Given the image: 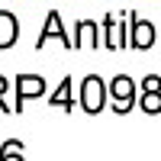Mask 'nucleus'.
Segmentation results:
<instances>
[{
	"mask_svg": "<svg viewBox=\"0 0 161 161\" xmlns=\"http://www.w3.org/2000/svg\"><path fill=\"white\" fill-rule=\"evenodd\" d=\"M103 100H106V87L100 77H84V84H80V106H84V113H100L103 110Z\"/></svg>",
	"mask_w": 161,
	"mask_h": 161,
	"instance_id": "1",
	"label": "nucleus"
},
{
	"mask_svg": "<svg viewBox=\"0 0 161 161\" xmlns=\"http://www.w3.org/2000/svg\"><path fill=\"white\" fill-rule=\"evenodd\" d=\"M110 97H113V110L116 113H129L132 103H136V84H132L126 74H119L110 84Z\"/></svg>",
	"mask_w": 161,
	"mask_h": 161,
	"instance_id": "2",
	"label": "nucleus"
},
{
	"mask_svg": "<svg viewBox=\"0 0 161 161\" xmlns=\"http://www.w3.org/2000/svg\"><path fill=\"white\" fill-rule=\"evenodd\" d=\"M42 93H45V80L39 74H19L16 77V106H13V113L23 110L26 97H42Z\"/></svg>",
	"mask_w": 161,
	"mask_h": 161,
	"instance_id": "3",
	"label": "nucleus"
},
{
	"mask_svg": "<svg viewBox=\"0 0 161 161\" xmlns=\"http://www.w3.org/2000/svg\"><path fill=\"white\" fill-rule=\"evenodd\" d=\"M48 39H58V42H64V45H74V39H71L68 32L61 29V19H58V13H55V10L48 13V19H45V29H42V36H39L36 48H42V45L48 42Z\"/></svg>",
	"mask_w": 161,
	"mask_h": 161,
	"instance_id": "4",
	"label": "nucleus"
},
{
	"mask_svg": "<svg viewBox=\"0 0 161 161\" xmlns=\"http://www.w3.org/2000/svg\"><path fill=\"white\" fill-rule=\"evenodd\" d=\"M74 45L77 48H97L100 45V32H97V23H77V36H74Z\"/></svg>",
	"mask_w": 161,
	"mask_h": 161,
	"instance_id": "5",
	"label": "nucleus"
},
{
	"mask_svg": "<svg viewBox=\"0 0 161 161\" xmlns=\"http://www.w3.org/2000/svg\"><path fill=\"white\" fill-rule=\"evenodd\" d=\"M155 42V29L142 19H132V36H129V45L132 48H148Z\"/></svg>",
	"mask_w": 161,
	"mask_h": 161,
	"instance_id": "6",
	"label": "nucleus"
},
{
	"mask_svg": "<svg viewBox=\"0 0 161 161\" xmlns=\"http://www.w3.org/2000/svg\"><path fill=\"white\" fill-rule=\"evenodd\" d=\"M16 32H19L16 16L7 13V10H0V48H10L13 42H16Z\"/></svg>",
	"mask_w": 161,
	"mask_h": 161,
	"instance_id": "7",
	"label": "nucleus"
},
{
	"mask_svg": "<svg viewBox=\"0 0 161 161\" xmlns=\"http://www.w3.org/2000/svg\"><path fill=\"white\" fill-rule=\"evenodd\" d=\"M52 106H61V110H71V77H64L61 80V87L52 93Z\"/></svg>",
	"mask_w": 161,
	"mask_h": 161,
	"instance_id": "8",
	"label": "nucleus"
},
{
	"mask_svg": "<svg viewBox=\"0 0 161 161\" xmlns=\"http://www.w3.org/2000/svg\"><path fill=\"white\" fill-rule=\"evenodd\" d=\"M0 161H23V142L19 139H7L0 145Z\"/></svg>",
	"mask_w": 161,
	"mask_h": 161,
	"instance_id": "9",
	"label": "nucleus"
},
{
	"mask_svg": "<svg viewBox=\"0 0 161 161\" xmlns=\"http://www.w3.org/2000/svg\"><path fill=\"white\" fill-rule=\"evenodd\" d=\"M142 110L145 113H161V90H145L142 93Z\"/></svg>",
	"mask_w": 161,
	"mask_h": 161,
	"instance_id": "10",
	"label": "nucleus"
},
{
	"mask_svg": "<svg viewBox=\"0 0 161 161\" xmlns=\"http://www.w3.org/2000/svg\"><path fill=\"white\" fill-rule=\"evenodd\" d=\"M142 90H161V77H145L142 80Z\"/></svg>",
	"mask_w": 161,
	"mask_h": 161,
	"instance_id": "11",
	"label": "nucleus"
},
{
	"mask_svg": "<svg viewBox=\"0 0 161 161\" xmlns=\"http://www.w3.org/2000/svg\"><path fill=\"white\" fill-rule=\"evenodd\" d=\"M10 84H7V77H0V97H3V90H7Z\"/></svg>",
	"mask_w": 161,
	"mask_h": 161,
	"instance_id": "12",
	"label": "nucleus"
}]
</instances>
